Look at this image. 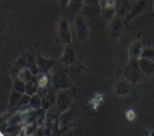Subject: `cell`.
Here are the masks:
<instances>
[{"label": "cell", "mask_w": 154, "mask_h": 136, "mask_svg": "<svg viewBox=\"0 0 154 136\" xmlns=\"http://www.w3.org/2000/svg\"><path fill=\"white\" fill-rule=\"evenodd\" d=\"M122 76L134 85V84H138L139 81L143 80L146 74H144V71L142 70L140 65H139V59H129L128 65L124 68Z\"/></svg>", "instance_id": "1"}, {"label": "cell", "mask_w": 154, "mask_h": 136, "mask_svg": "<svg viewBox=\"0 0 154 136\" xmlns=\"http://www.w3.org/2000/svg\"><path fill=\"white\" fill-rule=\"evenodd\" d=\"M51 85L57 91L67 89V71L62 66H55L51 71Z\"/></svg>", "instance_id": "2"}, {"label": "cell", "mask_w": 154, "mask_h": 136, "mask_svg": "<svg viewBox=\"0 0 154 136\" xmlns=\"http://www.w3.org/2000/svg\"><path fill=\"white\" fill-rule=\"evenodd\" d=\"M74 28H76V35L81 41H87L90 36V26L87 22V18L81 13L76 14L74 18Z\"/></svg>", "instance_id": "3"}, {"label": "cell", "mask_w": 154, "mask_h": 136, "mask_svg": "<svg viewBox=\"0 0 154 136\" xmlns=\"http://www.w3.org/2000/svg\"><path fill=\"white\" fill-rule=\"evenodd\" d=\"M43 99V109H50V107L55 106L57 103V96H58V91L55 89L52 85H48L47 88H40L37 92Z\"/></svg>", "instance_id": "4"}, {"label": "cell", "mask_w": 154, "mask_h": 136, "mask_svg": "<svg viewBox=\"0 0 154 136\" xmlns=\"http://www.w3.org/2000/svg\"><path fill=\"white\" fill-rule=\"evenodd\" d=\"M62 111L57 107V104L50 109H47V118H45V125H48L54 131V133H59V118H61Z\"/></svg>", "instance_id": "5"}, {"label": "cell", "mask_w": 154, "mask_h": 136, "mask_svg": "<svg viewBox=\"0 0 154 136\" xmlns=\"http://www.w3.org/2000/svg\"><path fill=\"white\" fill-rule=\"evenodd\" d=\"M58 36L63 44H72V30H70V23L67 21V18L62 17L59 18L58 22Z\"/></svg>", "instance_id": "6"}, {"label": "cell", "mask_w": 154, "mask_h": 136, "mask_svg": "<svg viewBox=\"0 0 154 136\" xmlns=\"http://www.w3.org/2000/svg\"><path fill=\"white\" fill-rule=\"evenodd\" d=\"M57 107L61 111H66L69 109H72L73 104V99H72L70 94L67 92V89H61L58 91V96H57Z\"/></svg>", "instance_id": "7"}, {"label": "cell", "mask_w": 154, "mask_h": 136, "mask_svg": "<svg viewBox=\"0 0 154 136\" xmlns=\"http://www.w3.org/2000/svg\"><path fill=\"white\" fill-rule=\"evenodd\" d=\"M74 122V113L72 109L61 113V118H59V133H65L69 129H72Z\"/></svg>", "instance_id": "8"}, {"label": "cell", "mask_w": 154, "mask_h": 136, "mask_svg": "<svg viewBox=\"0 0 154 136\" xmlns=\"http://www.w3.org/2000/svg\"><path fill=\"white\" fill-rule=\"evenodd\" d=\"M36 61H37L40 73H51L52 69L58 65V61L51 59V58H45L43 55H37L36 56Z\"/></svg>", "instance_id": "9"}, {"label": "cell", "mask_w": 154, "mask_h": 136, "mask_svg": "<svg viewBox=\"0 0 154 136\" xmlns=\"http://www.w3.org/2000/svg\"><path fill=\"white\" fill-rule=\"evenodd\" d=\"M149 2H150V0H136V2H134L132 7H131V11L128 13V15L125 17V21L129 22V21L134 20L135 17H138L142 11L146 10V7L149 6Z\"/></svg>", "instance_id": "10"}, {"label": "cell", "mask_w": 154, "mask_h": 136, "mask_svg": "<svg viewBox=\"0 0 154 136\" xmlns=\"http://www.w3.org/2000/svg\"><path fill=\"white\" fill-rule=\"evenodd\" d=\"M131 89L132 84L125 77L117 80V83L114 84V94L117 96H127V95L131 94Z\"/></svg>", "instance_id": "11"}, {"label": "cell", "mask_w": 154, "mask_h": 136, "mask_svg": "<svg viewBox=\"0 0 154 136\" xmlns=\"http://www.w3.org/2000/svg\"><path fill=\"white\" fill-rule=\"evenodd\" d=\"M59 62L65 66H72L73 63H76V51L70 47V44H65Z\"/></svg>", "instance_id": "12"}, {"label": "cell", "mask_w": 154, "mask_h": 136, "mask_svg": "<svg viewBox=\"0 0 154 136\" xmlns=\"http://www.w3.org/2000/svg\"><path fill=\"white\" fill-rule=\"evenodd\" d=\"M124 17H120V15H116L112 21H110V35H112L113 39H119L121 36V32H122V26H124Z\"/></svg>", "instance_id": "13"}, {"label": "cell", "mask_w": 154, "mask_h": 136, "mask_svg": "<svg viewBox=\"0 0 154 136\" xmlns=\"http://www.w3.org/2000/svg\"><path fill=\"white\" fill-rule=\"evenodd\" d=\"M143 45L139 40H135L131 45L128 47V56L129 59H140L142 52H143Z\"/></svg>", "instance_id": "14"}, {"label": "cell", "mask_w": 154, "mask_h": 136, "mask_svg": "<svg viewBox=\"0 0 154 136\" xmlns=\"http://www.w3.org/2000/svg\"><path fill=\"white\" fill-rule=\"evenodd\" d=\"M100 10H102V7L99 4H84L81 14L88 20V18H94L98 14H100Z\"/></svg>", "instance_id": "15"}, {"label": "cell", "mask_w": 154, "mask_h": 136, "mask_svg": "<svg viewBox=\"0 0 154 136\" xmlns=\"http://www.w3.org/2000/svg\"><path fill=\"white\" fill-rule=\"evenodd\" d=\"M131 7H132V3L129 0H117V6H116V8H117V15L125 18V17L128 15L129 11H131Z\"/></svg>", "instance_id": "16"}, {"label": "cell", "mask_w": 154, "mask_h": 136, "mask_svg": "<svg viewBox=\"0 0 154 136\" xmlns=\"http://www.w3.org/2000/svg\"><path fill=\"white\" fill-rule=\"evenodd\" d=\"M25 94H21L15 89H11V94H10V101H8V111H14L15 107L18 106V103L21 102L22 96Z\"/></svg>", "instance_id": "17"}, {"label": "cell", "mask_w": 154, "mask_h": 136, "mask_svg": "<svg viewBox=\"0 0 154 136\" xmlns=\"http://www.w3.org/2000/svg\"><path fill=\"white\" fill-rule=\"evenodd\" d=\"M139 65H140L142 70L144 71V74H154V61L140 58L139 59Z\"/></svg>", "instance_id": "18"}, {"label": "cell", "mask_w": 154, "mask_h": 136, "mask_svg": "<svg viewBox=\"0 0 154 136\" xmlns=\"http://www.w3.org/2000/svg\"><path fill=\"white\" fill-rule=\"evenodd\" d=\"M38 89H40V85H38V81H37V76H35L32 80H29L26 83V94L32 96V95L37 94Z\"/></svg>", "instance_id": "19"}, {"label": "cell", "mask_w": 154, "mask_h": 136, "mask_svg": "<svg viewBox=\"0 0 154 136\" xmlns=\"http://www.w3.org/2000/svg\"><path fill=\"white\" fill-rule=\"evenodd\" d=\"M117 15V8L116 7H103L100 10V17H102L105 21H112L114 17Z\"/></svg>", "instance_id": "20"}, {"label": "cell", "mask_w": 154, "mask_h": 136, "mask_svg": "<svg viewBox=\"0 0 154 136\" xmlns=\"http://www.w3.org/2000/svg\"><path fill=\"white\" fill-rule=\"evenodd\" d=\"M37 81L40 88H47L48 85H51V74L50 73H40L37 76Z\"/></svg>", "instance_id": "21"}, {"label": "cell", "mask_w": 154, "mask_h": 136, "mask_svg": "<svg viewBox=\"0 0 154 136\" xmlns=\"http://www.w3.org/2000/svg\"><path fill=\"white\" fill-rule=\"evenodd\" d=\"M30 109H33V110H38V109H42L43 107V99L42 96L38 94H35L30 96Z\"/></svg>", "instance_id": "22"}, {"label": "cell", "mask_w": 154, "mask_h": 136, "mask_svg": "<svg viewBox=\"0 0 154 136\" xmlns=\"http://www.w3.org/2000/svg\"><path fill=\"white\" fill-rule=\"evenodd\" d=\"M13 89L18 91V92H21V94H26V83L22 80V78H14L13 81Z\"/></svg>", "instance_id": "23"}, {"label": "cell", "mask_w": 154, "mask_h": 136, "mask_svg": "<svg viewBox=\"0 0 154 136\" xmlns=\"http://www.w3.org/2000/svg\"><path fill=\"white\" fill-rule=\"evenodd\" d=\"M103 99H105V96H103V94H95L92 98L90 99V106L92 107V109H98L99 106H102L103 103Z\"/></svg>", "instance_id": "24"}, {"label": "cell", "mask_w": 154, "mask_h": 136, "mask_svg": "<svg viewBox=\"0 0 154 136\" xmlns=\"http://www.w3.org/2000/svg\"><path fill=\"white\" fill-rule=\"evenodd\" d=\"M84 4H85V0H72L70 4H69V6H70V11L74 14L81 13Z\"/></svg>", "instance_id": "25"}, {"label": "cell", "mask_w": 154, "mask_h": 136, "mask_svg": "<svg viewBox=\"0 0 154 136\" xmlns=\"http://www.w3.org/2000/svg\"><path fill=\"white\" fill-rule=\"evenodd\" d=\"M19 78H22L25 83H28L29 80H32L33 77H35V74H33V71L30 70L29 68H23V69H21V71H19V76H18Z\"/></svg>", "instance_id": "26"}, {"label": "cell", "mask_w": 154, "mask_h": 136, "mask_svg": "<svg viewBox=\"0 0 154 136\" xmlns=\"http://www.w3.org/2000/svg\"><path fill=\"white\" fill-rule=\"evenodd\" d=\"M23 129H25V136L36 135V133H37V129H38V124H37V122L29 124V125H25V126H23Z\"/></svg>", "instance_id": "27"}, {"label": "cell", "mask_w": 154, "mask_h": 136, "mask_svg": "<svg viewBox=\"0 0 154 136\" xmlns=\"http://www.w3.org/2000/svg\"><path fill=\"white\" fill-rule=\"evenodd\" d=\"M14 63H15L17 66H19L21 69L28 68V52H23V54H21V56H19V58L17 59Z\"/></svg>", "instance_id": "28"}, {"label": "cell", "mask_w": 154, "mask_h": 136, "mask_svg": "<svg viewBox=\"0 0 154 136\" xmlns=\"http://www.w3.org/2000/svg\"><path fill=\"white\" fill-rule=\"evenodd\" d=\"M142 58L154 61V48H144L143 52H142Z\"/></svg>", "instance_id": "29"}, {"label": "cell", "mask_w": 154, "mask_h": 136, "mask_svg": "<svg viewBox=\"0 0 154 136\" xmlns=\"http://www.w3.org/2000/svg\"><path fill=\"white\" fill-rule=\"evenodd\" d=\"M19 71H21V68L19 66H17L15 63H13V65L10 66V76L14 78H17L19 76Z\"/></svg>", "instance_id": "30"}, {"label": "cell", "mask_w": 154, "mask_h": 136, "mask_svg": "<svg viewBox=\"0 0 154 136\" xmlns=\"http://www.w3.org/2000/svg\"><path fill=\"white\" fill-rule=\"evenodd\" d=\"M99 6L102 7H116L117 6V0H99Z\"/></svg>", "instance_id": "31"}, {"label": "cell", "mask_w": 154, "mask_h": 136, "mask_svg": "<svg viewBox=\"0 0 154 136\" xmlns=\"http://www.w3.org/2000/svg\"><path fill=\"white\" fill-rule=\"evenodd\" d=\"M125 118H127V121H135L136 120V113H135L134 109H128V110L125 111Z\"/></svg>", "instance_id": "32"}, {"label": "cell", "mask_w": 154, "mask_h": 136, "mask_svg": "<svg viewBox=\"0 0 154 136\" xmlns=\"http://www.w3.org/2000/svg\"><path fill=\"white\" fill-rule=\"evenodd\" d=\"M72 0H59V6L62 7V8H65V7H67L69 4H70Z\"/></svg>", "instance_id": "33"}, {"label": "cell", "mask_w": 154, "mask_h": 136, "mask_svg": "<svg viewBox=\"0 0 154 136\" xmlns=\"http://www.w3.org/2000/svg\"><path fill=\"white\" fill-rule=\"evenodd\" d=\"M85 4H99V0H85Z\"/></svg>", "instance_id": "34"}, {"label": "cell", "mask_w": 154, "mask_h": 136, "mask_svg": "<svg viewBox=\"0 0 154 136\" xmlns=\"http://www.w3.org/2000/svg\"><path fill=\"white\" fill-rule=\"evenodd\" d=\"M129 2H131V3H134V2H136V0H129Z\"/></svg>", "instance_id": "35"}, {"label": "cell", "mask_w": 154, "mask_h": 136, "mask_svg": "<svg viewBox=\"0 0 154 136\" xmlns=\"http://www.w3.org/2000/svg\"><path fill=\"white\" fill-rule=\"evenodd\" d=\"M153 8H154V2H153Z\"/></svg>", "instance_id": "36"}]
</instances>
